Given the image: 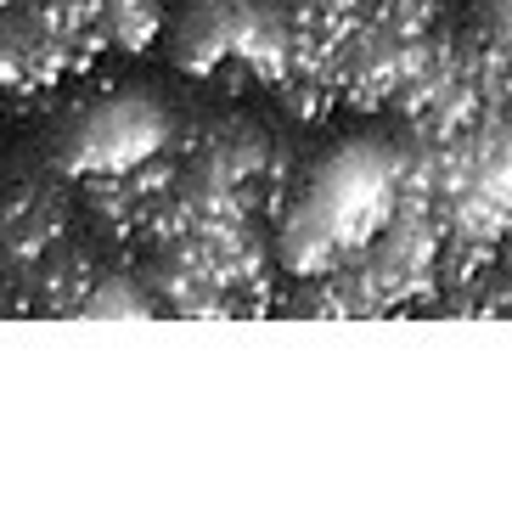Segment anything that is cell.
Returning <instances> with one entry per match:
<instances>
[{"instance_id": "1", "label": "cell", "mask_w": 512, "mask_h": 512, "mask_svg": "<svg viewBox=\"0 0 512 512\" xmlns=\"http://www.w3.org/2000/svg\"><path fill=\"white\" fill-rule=\"evenodd\" d=\"M169 136H175V119H169L158 102L147 96H124V102H107L96 113H85L74 136H68V152H62V169L68 175H102V169H130L141 164L147 152H164Z\"/></svg>"}, {"instance_id": "2", "label": "cell", "mask_w": 512, "mask_h": 512, "mask_svg": "<svg viewBox=\"0 0 512 512\" xmlns=\"http://www.w3.org/2000/svg\"><path fill=\"white\" fill-rule=\"evenodd\" d=\"M96 282H102V265H96V254L62 237V242H51L46 254L34 259V265H23V299H12V310L79 316Z\"/></svg>"}, {"instance_id": "3", "label": "cell", "mask_w": 512, "mask_h": 512, "mask_svg": "<svg viewBox=\"0 0 512 512\" xmlns=\"http://www.w3.org/2000/svg\"><path fill=\"white\" fill-rule=\"evenodd\" d=\"M68 237V197L62 186H12L0 203V254L12 271L34 265L51 242Z\"/></svg>"}, {"instance_id": "4", "label": "cell", "mask_w": 512, "mask_h": 512, "mask_svg": "<svg viewBox=\"0 0 512 512\" xmlns=\"http://www.w3.org/2000/svg\"><path fill=\"white\" fill-rule=\"evenodd\" d=\"M344 259V248H338V237H332L327 214H321V203L310 192L299 197V203H287L282 209V271L287 276H321L332 271Z\"/></svg>"}, {"instance_id": "5", "label": "cell", "mask_w": 512, "mask_h": 512, "mask_svg": "<svg viewBox=\"0 0 512 512\" xmlns=\"http://www.w3.org/2000/svg\"><path fill=\"white\" fill-rule=\"evenodd\" d=\"M231 6L237 0H197L175 34V68L192 79H214L231 62Z\"/></svg>"}, {"instance_id": "6", "label": "cell", "mask_w": 512, "mask_h": 512, "mask_svg": "<svg viewBox=\"0 0 512 512\" xmlns=\"http://www.w3.org/2000/svg\"><path fill=\"white\" fill-rule=\"evenodd\" d=\"M79 197L119 242H136V186H130V175H119V169L79 175Z\"/></svg>"}, {"instance_id": "7", "label": "cell", "mask_w": 512, "mask_h": 512, "mask_svg": "<svg viewBox=\"0 0 512 512\" xmlns=\"http://www.w3.org/2000/svg\"><path fill=\"white\" fill-rule=\"evenodd\" d=\"M102 29L119 51H147L164 34V0H102Z\"/></svg>"}, {"instance_id": "8", "label": "cell", "mask_w": 512, "mask_h": 512, "mask_svg": "<svg viewBox=\"0 0 512 512\" xmlns=\"http://www.w3.org/2000/svg\"><path fill=\"white\" fill-rule=\"evenodd\" d=\"M271 91H276L287 119H299V124H321L332 107H338V85L321 79V74H282Z\"/></svg>"}, {"instance_id": "9", "label": "cell", "mask_w": 512, "mask_h": 512, "mask_svg": "<svg viewBox=\"0 0 512 512\" xmlns=\"http://www.w3.org/2000/svg\"><path fill=\"white\" fill-rule=\"evenodd\" d=\"M147 310H152V293L141 282H130V276H102V282L91 287V299H85L79 316L119 321V316H147Z\"/></svg>"}, {"instance_id": "10", "label": "cell", "mask_w": 512, "mask_h": 512, "mask_svg": "<svg viewBox=\"0 0 512 512\" xmlns=\"http://www.w3.org/2000/svg\"><path fill=\"white\" fill-rule=\"evenodd\" d=\"M0 287H6V282H0ZM0 316H12V299H6V293H0Z\"/></svg>"}]
</instances>
